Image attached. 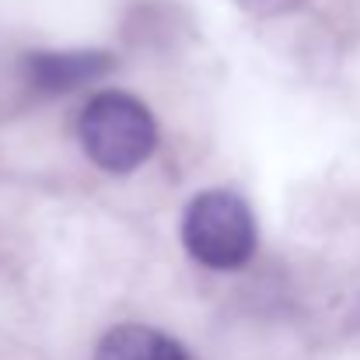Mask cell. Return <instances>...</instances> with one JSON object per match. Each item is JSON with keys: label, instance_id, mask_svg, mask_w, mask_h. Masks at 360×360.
<instances>
[{"label": "cell", "instance_id": "1", "mask_svg": "<svg viewBox=\"0 0 360 360\" xmlns=\"http://www.w3.org/2000/svg\"><path fill=\"white\" fill-rule=\"evenodd\" d=\"M81 143L88 158L105 168L126 175L140 168L158 147V122L147 105L126 91H102L95 95L77 120Z\"/></svg>", "mask_w": 360, "mask_h": 360}, {"label": "cell", "instance_id": "2", "mask_svg": "<svg viewBox=\"0 0 360 360\" xmlns=\"http://www.w3.org/2000/svg\"><path fill=\"white\" fill-rule=\"evenodd\" d=\"M182 241L189 255L210 269H238L255 252V221L248 203L228 193H200L182 221Z\"/></svg>", "mask_w": 360, "mask_h": 360}, {"label": "cell", "instance_id": "3", "mask_svg": "<svg viewBox=\"0 0 360 360\" xmlns=\"http://www.w3.org/2000/svg\"><path fill=\"white\" fill-rule=\"evenodd\" d=\"M112 56L102 49H77V53H32L25 60V74L35 91L42 95H67L77 91L102 74H109Z\"/></svg>", "mask_w": 360, "mask_h": 360}, {"label": "cell", "instance_id": "4", "mask_svg": "<svg viewBox=\"0 0 360 360\" xmlns=\"http://www.w3.org/2000/svg\"><path fill=\"white\" fill-rule=\"evenodd\" d=\"M95 360H189V354L172 336L150 326L129 322V326H116L112 333H105Z\"/></svg>", "mask_w": 360, "mask_h": 360}]
</instances>
